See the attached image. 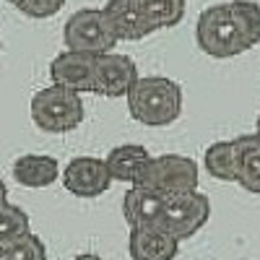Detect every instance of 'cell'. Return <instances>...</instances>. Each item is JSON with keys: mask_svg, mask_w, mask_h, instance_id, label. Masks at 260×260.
I'll return each instance as SVG.
<instances>
[{"mask_svg": "<svg viewBox=\"0 0 260 260\" xmlns=\"http://www.w3.org/2000/svg\"><path fill=\"white\" fill-rule=\"evenodd\" d=\"M195 42L216 60L252 50L260 45V6L255 0H226L208 6L195 24Z\"/></svg>", "mask_w": 260, "mask_h": 260, "instance_id": "cell-1", "label": "cell"}, {"mask_svg": "<svg viewBox=\"0 0 260 260\" xmlns=\"http://www.w3.org/2000/svg\"><path fill=\"white\" fill-rule=\"evenodd\" d=\"M127 112L148 127L172 125L182 115V86L164 76H143L127 94Z\"/></svg>", "mask_w": 260, "mask_h": 260, "instance_id": "cell-2", "label": "cell"}, {"mask_svg": "<svg viewBox=\"0 0 260 260\" xmlns=\"http://www.w3.org/2000/svg\"><path fill=\"white\" fill-rule=\"evenodd\" d=\"M86 117L81 94L68 91L62 86H47L31 96V120L45 133H71Z\"/></svg>", "mask_w": 260, "mask_h": 260, "instance_id": "cell-3", "label": "cell"}, {"mask_svg": "<svg viewBox=\"0 0 260 260\" xmlns=\"http://www.w3.org/2000/svg\"><path fill=\"white\" fill-rule=\"evenodd\" d=\"M138 187H146L151 192L161 195V198L192 192V190H198V164L182 154L151 156L143 177L138 180Z\"/></svg>", "mask_w": 260, "mask_h": 260, "instance_id": "cell-4", "label": "cell"}, {"mask_svg": "<svg viewBox=\"0 0 260 260\" xmlns=\"http://www.w3.org/2000/svg\"><path fill=\"white\" fill-rule=\"evenodd\" d=\"M62 42H65V50H71V52L107 55L115 50L117 37L110 29V24H107L102 8H81L65 21Z\"/></svg>", "mask_w": 260, "mask_h": 260, "instance_id": "cell-5", "label": "cell"}, {"mask_svg": "<svg viewBox=\"0 0 260 260\" xmlns=\"http://www.w3.org/2000/svg\"><path fill=\"white\" fill-rule=\"evenodd\" d=\"M208 219H211L208 195L201 190H192V192L164 198V211H161L159 226L182 242V240H190L195 232H201Z\"/></svg>", "mask_w": 260, "mask_h": 260, "instance_id": "cell-6", "label": "cell"}, {"mask_svg": "<svg viewBox=\"0 0 260 260\" xmlns=\"http://www.w3.org/2000/svg\"><path fill=\"white\" fill-rule=\"evenodd\" d=\"M62 187L76 198H99L110 190L112 177L107 161L99 156H76L62 169Z\"/></svg>", "mask_w": 260, "mask_h": 260, "instance_id": "cell-7", "label": "cell"}, {"mask_svg": "<svg viewBox=\"0 0 260 260\" xmlns=\"http://www.w3.org/2000/svg\"><path fill=\"white\" fill-rule=\"evenodd\" d=\"M138 65L130 55L120 52H107L96 57V81H94V94L99 96H125L136 89L138 83Z\"/></svg>", "mask_w": 260, "mask_h": 260, "instance_id": "cell-8", "label": "cell"}, {"mask_svg": "<svg viewBox=\"0 0 260 260\" xmlns=\"http://www.w3.org/2000/svg\"><path fill=\"white\" fill-rule=\"evenodd\" d=\"M96 57L86 52H71L65 50L50 62V78L55 86H62L76 94H94L96 81Z\"/></svg>", "mask_w": 260, "mask_h": 260, "instance_id": "cell-9", "label": "cell"}, {"mask_svg": "<svg viewBox=\"0 0 260 260\" xmlns=\"http://www.w3.org/2000/svg\"><path fill=\"white\" fill-rule=\"evenodd\" d=\"M127 252H130V260H175L180 252V240H175L159 224L130 229Z\"/></svg>", "mask_w": 260, "mask_h": 260, "instance_id": "cell-10", "label": "cell"}, {"mask_svg": "<svg viewBox=\"0 0 260 260\" xmlns=\"http://www.w3.org/2000/svg\"><path fill=\"white\" fill-rule=\"evenodd\" d=\"M102 13L110 29L115 31L117 42H138L148 34H154L151 24L138 8V0H107Z\"/></svg>", "mask_w": 260, "mask_h": 260, "instance_id": "cell-11", "label": "cell"}, {"mask_svg": "<svg viewBox=\"0 0 260 260\" xmlns=\"http://www.w3.org/2000/svg\"><path fill=\"white\" fill-rule=\"evenodd\" d=\"M104 161H107V169H110L112 180L127 182L130 187H133L143 177V172L151 161V154L141 143H122V146L112 148L110 154L104 156Z\"/></svg>", "mask_w": 260, "mask_h": 260, "instance_id": "cell-12", "label": "cell"}, {"mask_svg": "<svg viewBox=\"0 0 260 260\" xmlns=\"http://www.w3.org/2000/svg\"><path fill=\"white\" fill-rule=\"evenodd\" d=\"M164 211V198L156 192H151L146 187H130L122 198V216L130 229H141V226H154L161 219Z\"/></svg>", "mask_w": 260, "mask_h": 260, "instance_id": "cell-13", "label": "cell"}, {"mask_svg": "<svg viewBox=\"0 0 260 260\" xmlns=\"http://www.w3.org/2000/svg\"><path fill=\"white\" fill-rule=\"evenodd\" d=\"M13 177L24 187H50L60 177V164L47 154H24L13 161Z\"/></svg>", "mask_w": 260, "mask_h": 260, "instance_id": "cell-14", "label": "cell"}, {"mask_svg": "<svg viewBox=\"0 0 260 260\" xmlns=\"http://www.w3.org/2000/svg\"><path fill=\"white\" fill-rule=\"evenodd\" d=\"M234 146H237V159H240L237 182H240L247 192L260 195V138L255 133L237 136Z\"/></svg>", "mask_w": 260, "mask_h": 260, "instance_id": "cell-15", "label": "cell"}, {"mask_svg": "<svg viewBox=\"0 0 260 260\" xmlns=\"http://www.w3.org/2000/svg\"><path fill=\"white\" fill-rule=\"evenodd\" d=\"M203 167L211 177L221 180V182H237V167H240V159H237V146L234 141H216L206 148L203 154Z\"/></svg>", "mask_w": 260, "mask_h": 260, "instance_id": "cell-16", "label": "cell"}, {"mask_svg": "<svg viewBox=\"0 0 260 260\" xmlns=\"http://www.w3.org/2000/svg\"><path fill=\"white\" fill-rule=\"evenodd\" d=\"M138 8L154 31L172 29L185 18V0H138Z\"/></svg>", "mask_w": 260, "mask_h": 260, "instance_id": "cell-17", "label": "cell"}, {"mask_svg": "<svg viewBox=\"0 0 260 260\" xmlns=\"http://www.w3.org/2000/svg\"><path fill=\"white\" fill-rule=\"evenodd\" d=\"M29 213L16 206V203H6L0 208V242H13L18 237L29 234Z\"/></svg>", "mask_w": 260, "mask_h": 260, "instance_id": "cell-18", "label": "cell"}, {"mask_svg": "<svg viewBox=\"0 0 260 260\" xmlns=\"http://www.w3.org/2000/svg\"><path fill=\"white\" fill-rule=\"evenodd\" d=\"M0 260H47V247L37 234H24L18 240L8 242Z\"/></svg>", "mask_w": 260, "mask_h": 260, "instance_id": "cell-19", "label": "cell"}, {"mask_svg": "<svg viewBox=\"0 0 260 260\" xmlns=\"http://www.w3.org/2000/svg\"><path fill=\"white\" fill-rule=\"evenodd\" d=\"M8 3L29 18H50L62 11L65 0H8Z\"/></svg>", "mask_w": 260, "mask_h": 260, "instance_id": "cell-20", "label": "cell"}, {"mask_svg": "<svg viewBox=\"0 0 260 260\" xmlns=\"http://www.w3.org/2000/svg\"><path fill=\"white\" fill-rule=\"evenodd\" d=\"M8 203V187H6V182L0 180V208H3Z\"/></svg>", "mask_w": 260, "mask_h": 260, "instance_id": "cell-21", "label": "cell"}, {"mask_svg": "<svg viewBox=\"0 0 260 260\" xmlns=\"http://www.w3.org/2000/svg\"><path fill=\"white\" fill-rule=\"evenodd\" d=\"M73 260H104V257L96 255V252H81V255H76Z\"/></svg>", "mask_w": 260, "mask_h": 260, "instance_id": "cell-22", "label": "cell"}, {"mask_svg": "<svg viewBox=\"0 0 260 260\" xmlns=\"http://www.w3.org/2000/svg\"><path fill=\"white\" fill-rule=\"evenodd\" d=\"M255 136L260 138V115H257V120H255Z\"/></svg>", "mask_w": 260, "mask_h": 260, "instance_id": "cell-23", "label": "cell"}, {"mask_svg": "<svg viewBox=\"0 0 260 260\" xmlns=\"http://www.w3.org/2000/svg\"><path fill=\"white\" fill-rule=\"evenodd\" d=\"M3 250H6V242H0V257H3Z\"/></svg>", "mask_w": 260, "mask_h": 260, "instance_id": "cell-24", "label": "cell"}, {"mask_svg": "<svg viewBox=\"0 0 260 260\" xmlns=\"http://www.w3.org/2000/svg\"><path fill=\"white\" fill-rule=\"evenodd\" d=\"M0 50H3V39H0Z\"/></svg>", "mask_w": 260, "mask_h": 260, "instance_id": "cell-25", "label": "cell"}]
</instances>
